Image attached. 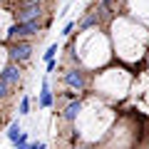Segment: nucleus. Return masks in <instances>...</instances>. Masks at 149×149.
<instances>
[{
    "instance_id": "nucleus-1",
    "label": "nucleus",
    "mask_w": 149,
    "mask_h": 149,
    "mask_svg": "<svg viewBox=\"0 0 149 149\" xmlns=\"http://www.w3.org/2000/svg\"><path fill=\"white\" fill-rule=\"evenodd\" d=\"M40 32V20H30V22H15V25L8 30V37L10 42H25L27 37L37 35Z\"/></svg>"
},
{
    "instance_id": "nucleus-2",
    "label": "nucleus",
    "mask_w": 149,
    "mask_h": 149,
    "mask_svg": "<svg viewBox=\"0 0 149 149\" xmlns=\"http://www.w3.org/2000/svg\"><path fill=\"white\" fill-rule=\"evenodd\" d=\"M42 15V5L40 0H25L17 10V22H30V20H40Z\"/></svg>"
},
{
    "instance_id": "nucleus-3",
    "label": "nucleus",
    "mask_w": 149,
    "mask_h": 149,
    "mask_svg": "<svg viewBox=\"0 0 149 149\" xmlns=\"http://www.w3.org/2000/svg\"><path fill=\"white\" fill-rule=\"evenodd\" d=\"M65 85H67L70 90H77V92L87 90V72H82V70H77V67L67 70V72H65Z\"/></svg>"
},
{
    "instance_id": "nucleus-4",
    "label": "nucleus",
    "mask_w": 149,
    "mask_h": 149,
    "mask_svg": "<svg viewBox=\"0 0 149 149\" xmlns=\"http://www.w3.org/2000/svg\"><path fill=\"white\" fill-rule=\"evenodd\" d=\"M30 55H32V42L30 40L13 42V47H10V60L13 62H25V60H30Z\"/></svg>"
},
{
    "instance_id": "nucleus-5",
    "label": "nucleus",
    "mask_w": 149,
    "mask_h": 149,
    "mask_svg": "<svg viewBox=\"0 0 149 149\" xmlns=\"http://www.w3.org/2000/svg\"><path fill=\"white\" fill-rule=\"evenodd\" d=\"M20 77H22V72H20V67H17V65H10V67H5L3 72H0V80L5 82L10 90H15V87H17Z\"/></svg>"
},
{
    "instance_id": "nucleus-6",
    "label": "nucleus",
    "mask_w": 149,
    "mask_h": 149,
    "mask_svg": "<svg viewBox=\"0 0 149 149\" xmlns=\"http://www.w3.org/2000/svg\"><path fill=\"white\" fill-rule=\"evenodd\" d=\"M82 114V102L80 100H72L67 107H65V112H62V119L65 122H77V117Z\"/></svg>"
},
{
    "instance_id": "nucleus-7",
    "label": "nucleus",
    "mask_w": 149,
    "mask_h": 149,
    "mask_svg": "<svg viewBox=\"0 0 149 149\" xmlns=\"http://www.w3.org/2000/svg\"><path fill=\"white\" fill-rule=\"evenodd\" d=\"M52 102H55V97H52V92H50V82L42 80V92H40V102H37V107H40V109H50Z\"/></svg>"
},
{
    "instance_id": "nucleus-8",
    "label": "nucleus",
    "mask_w": 149,
    "mask_h": 149,
    "mask_svg": "<svg viewBox=\"0 0 149 149\" xmlns=\"http://www.w3.org/2000/svg\"><path fill=\"white\" fill-rule=\"evenodd\" d=\"M97 13H100V10H90V15L80 22V30H82V32H85V30H92V27L100 22V15H97Z\"/></svg>"
},
{
    "instance_id": "nucleus-9",
    "label": "nucleus",
    "mask_w": 149,
    "mask_h": 149,
    "mask_svg": "<svg viewBox=\"0 0 149 149\" xmlns=\"http://www.w3.org/2000/svg\"><path fill=\"white\" fill-rule=\"evenodd\" d=\"M20 134H22V127H20V122H17V119H13V122H10V127H8V139H10V142L15 144Z\"/></svg>"
},
{
    "instance_id": "nucleus-10",
    "label": "nucleus",
    "mask_w": 149,
    "mask_h": 149,
    "mask_svg": "<svg viewBox=\"0 0 149 149\" xmlns=\"http://www.w3.org/2000/svg\"><path fill=\"white\" fill-rule=\"evenodd\" d=\"M30 102H32V100H30L27 95H25V97L20 100V107H17V114H20V117H25V114H30Z\"/></svg>"
},
{
    "instance_id": "nucleus-11",
    "label": "nucleus",
    "mask_w": 149,
    "mask_h": 149,
    "mask_svg": "<svg viewBox=\"0 0 149 149\" xmlns=\"http://www.w3.org/2000/svg\"><path fill=\"white\" fill-rule=\"evenodd\" d=\"M57 42H52V45H50V47L47 50H45V52H42V60H45V62H50V60H55V55H57Z\"/></svg>"
},
{
    "instance_id": "nucleus-12",
    "label": "nucleus",
    "mask_w": 149,
    "mask_h": 149,
    "mask_svg": "<svg viewBox=\"0 0 149 149\" xmlns=\"http://www.w3.org/2000/svg\"><path fill=\"white\" fill-rule=\"evenodd\" d=\"M74 27H77V22H74V20H70V22H67V25H65V27H62V32H60V35H62V37H67V35H70V32H72V30H74Z\"/></svg>"
},
{
    "instance_id": "nucleus-13",
    "label": "nucleus",
    "mask_w": 149,
    "mask_h": 149,
    "mask_svg": "<svg viewBox=\"0 0 149 149\" xmlns=\"http://www.w3.org/2000/svg\"><path fill=\"white\" fill-rule=\"evenodd\" d=\"M10 92H13V90H10V87H8V85H5L3 80H0V100H5V97L10 95Z\"/></svg>"
},
{
    "instance_id": "nucleus-14",
    "label": "nucleus",
    "mask_w": 149,
    "mask_h": 149,
    "mask_svg": "<svg viewBox=\"0 0 149 149\" xmlns=\"http://www.w3.org/2000/svg\"><path fill=\"white\" fill-rule=\"evenodd\" d=\"M45 70H47V72H55V70H57V60H50V62H45Z\"/></svg>"
},
{
    "instance_id": "nucleus-15",
    "label": "nucleus",
    "mask_w": 149,
    "mask_h": 149,
    "mask_svg": "<svg viewBox=\"0 0 149 149\" xmlns=\"http://www.w3.org/2000/svg\"><path fill=\"white\" fill-rule=\"evenodd\" d=\"M27 149H47V147H45V142H35V144H30Z\"/></svg>"
},
{
    "instance_id": "nucleus-16",
    "label": "nucleus",
    "mask_w": 149,
    "mask_h": 149,
    "mask_svg": "<svg viewBox=\"0 0 149 149\" xmlns=\"http://www.w3.org/2000/svg\"><path fill=\"white\" fill-rule=\"evenodd\" d=\"M30 144H15V149H27Z\"/></svg>"
}]
</instances>
